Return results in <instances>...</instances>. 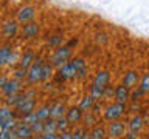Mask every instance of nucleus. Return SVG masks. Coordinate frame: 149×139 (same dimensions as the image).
Returning a JSON list of instances; mask_svg holds the SVG:
<instances>
[{
	"mask_svg": "<svg viewBox=\"0 0 149 139\" xmlns=\"http://www.w3.org/2000/svg\"><path fill=\"white\" fill-rule=\"evenodd\" d=\"M129 111L127 104H121V102H113V104L107 105L104 110V119L112 122V120H120L123 116Z\"/></svg>",
	"mask_w": 149,
	"mask_h": 139,
	"instance_id": "1",
	"label": "nucleus"
},
{
	"mask_svg": "<svg viewBox=\"0 0 149 139\" xmlns=\"http://www.w3.org/2000/svg\"><path fill=\"white\" fill-rule=\"evenodd\" d=\"M70 59H72V48L68 45H64V46L56 48V51L53 53V57H51V63L56 68H61L62 65L70 62Z\"/></svg>",
	"mask_w": 149,
	"mask_h": 139,
	"instance_id": "2",
	"label": "nucleus"
},
{
	"mask_svg": "<svg viewBox=\"0 0 149 139\" xmlns=\"http://www.w3.org/2000/svg\"><path fill=\"white\" fill-rule=\"evenodd\" d=\"M78 77V70L74 68V65L72 63V60L62 65L61 68H58L56 73V81L58 82H67V81H73Z\"/></svg>",
	"mask_w": 149,
	"mask_h": 139,
	"instance_id": "3",
	"label": "nucleus"
},
{
	"mask_svg": "<svg viewBox=\"0 0 149 139\" xmlns=\"http://www.w3.org/2000/svg\"><path fill=\"white\" fill-rule=\"evenodd\" d=\"M44 65H45V62L42 57H37L34 60V63H33L30 67V70H28V79L26 81L34 85V83L42 82V70H44Z\"/></svg>",
	"mask_w": 149,
	"mask_h": 139,
	"instance_id": "4",
	"label": "nucleus"
},
{
	"mask_svg": "<svg viewBox=\"0 0 149 139\" xmlns=\"http://www.w3.org/2000/svg\"><path fill=\"white\" fill-rule=\"evenodd\" d=\"M127 130H129L127 124L121 122V120H112L107 127V133H109V138L112 139H120L124 136Z\"/></svg>",
	"mask_w": 149,
	"mask_h": 139,
	"instance_id": "5",
	"label": "nucleus"
},
{
	"mask_svg": "<svg viewBox=\"0 0 149 139\" xmlns=\"http://www.w3.org/2000/svg\"><path fill=\"white\" fill-rule=\"evenodd\" d=\"M22 91V81L19 79H8V82L2 87V94L5 97L11 96V94H16V93H20Z\"/></svg>",
	"mask_w": 149,
	"mask_h": 139,
	"instance_id": "6",
	"label": "nucleus"
},
{
	"mask_svg": "<svg viewBox=\"0 0 149 139\" xmlns=\"http://www.w3.org/2000/svg\"><path fill=\"white\" fill-rule=\"evenodd\" d=\"M34 17H36V8L34 6H23L17 12V22L22 23V25L33 22Z\"/></svg>",
	"mask_w": 149,
	"mask_h": 139,
	"instance_id": "7",
	"label": "nucleus"
},
{
	"mask_svg": "<svg viewBox=\"0 0 149 139\" xmlns=\"http://www.w3.org/2000/svg\"><path fill=\"white\" fill-rule=\"evenodd\" d=\"M5 39H14L19 34V22L17 20H6L2 28Z\"/></svg>",
	"mask_w": 149,
	"mask_h": 139,
	"instance_id": "8",
	"label": "nucleus"
},
{
	"mask_svg": "<svg viewBox=\"0 0 149 139\" xmlns=\"http://www.w3.org/2000/svg\"><path fill=\"white\" fill-rule=\"evenodd\" d=\"M33 111H36V99L34 97H28L26 96V99L19 105L17 113H19V116H20V119H22L23 116L30 114V113H33Z\"/></svg>",
	"mask_w": 149,
	"mask_h": 139,
	"instance_id": "9",
	"label": "nucleus"
},
{
	"mask_svg": "<svg viewBox=\"0 0 149 139\" xmlns=\"http://www.w3.org/2000/svg\"><path fill=\"white\" fill-rule=\"evenodd\" d=\"M130 88H127L126 85H123V83H120V85L115 87V100L116 102H121V104H127V102H130Z\"/></svg>",
	"mask_w": 149,
	"mask_h": 139,
	"instance_id": "10",
	"label": "nucleus"
},
{
	"mask_svg": "<svg viewBox=\"0 0 149 139\" xmlns=\"http://www.w3.org/2000/svg\"><path fill=\"white\" fill-rule=\"evenodd\" d=\"M16 134L19 139H34L36 134L33 131L31 125L30 124H25L23 120H20V124H19V127L16 128Z\"/></svg>",
	"mask_w": 149,
	"mask_h": 139,
	"instance_id": "11",
	"label": "nucleus"
},
{
	"mask_svg": "<svg viewBox=\"0 0 149 139\" xmlns=\"http://www.w3.org/2000/svg\"><path fill=\"white\" fill-rule=\"evenodd\" d=\"M140 81H141V79H140L138 71L130 70V71H127V73L123 76V81H121V83L132 90V88H135V85H137V83H140Z\"/></svg>",
	"mask_w": 149,
	"mask_h": 139,
	"instance_id": "12",
	"label": "nucleus"
},
{
	"mask_svg": "<svg viewBox=\"0 0 149 139\" xmlns=\"http://www.w3.org/2000/svg\"><path fill=\"white\" fill-rule=\"evenodd\" d=\"M65 118H67L70 122H72V125L81 122L82 118H84V110L81 108V107H70V108L67 110V114H65Z\"/></svg>",
	"mask_w": 149,
	"mask_h": 139,
	"instance_id": "13",
	"label": "nucleus"
},
{
	"mask_svg": "<svg viewBox=\"0 0 149 139\" xmlns=\"http://www.w3.org/2000/svg\"><path fill=\"white\" fill-rule=\"evenodd\" d=\"M144 125H146V122H144V118L141 114H134L132 118L129 119L127 122V127L130 131H135V133H140L141 130L144 128Z\"/></svg>",
	"mask_w": 149,
	"mask_h": 139,
	"instance_id": "14",
	"label": "nucleus"
},
{
	"mask_svg": "<svg viewBox=\"0 0 149 139\" xmlns=\"http://www.w3.org/2000/svg\"><path fill=\"white\" fill-rule=\"evenodd\" d=\"M39 34V25L36 22H30V23H25L22 26V36L23 39H34Z\"/></svg>",
	"mask_w": 149,
	"mask_h": 139,
	"instance_id": "15",
	"label": "nucleus"
},
{
	"mask_svg": "<svg viewBox=\"0 0 149 139\" xmlns=\"http://www.w3.org/2000/svg\"><path fill=\"white\" fill-rule=\"evenodd\" d=\"M26 99V93H16V94H11V96H8V97H5V100H3V104H6L9 107H13V108H19V105L22 104L23 100Z\"/></svg>",
	"mask_w": 149,
	"mask_h": 139,
	"instance_id": "16",
	"label": "nucleus"
},
{
	"mask_svg": "<svg viewBox=\"0 0 149 139\" xmlns=\"http://www.w3.org/2000/svg\"><path fill=\"white\" fill-rule=\"evenodd\" d=\"M13 118L20 119L17 110L13 108V107H9V105H6V104H3L2 108H0V120H6V119H13Z\"/></svg>",
	"mask_w": 149,
	"mask_h": 139,
	"instance_id": "17",
	"label": "nucleus"
},
{
	"mask_svg": "<svg viewBox=\"0 0 149 139\" xmlns=\"http://www.w3.org/2000/svg\"><path fill=\"white\" fill-rule=\"evenodd\" d=\"M67 107H65L62 102H54L51 104V118L53 119H59V118H64L67 114Z\"/></svg>",
	"mask_w": 149,
	"mask_h": 139,
	"instance_id": "18",
	"label": "nucleus"
},
{
	"mask_svg": "<svg viewBox=\"0 0 149 139\" xmlns=\"http://www.w3.org/2000/svg\"><path fill=\"white\" fill-rule=\"evenodd\" d=\"M34 60H36V56H34V53H33V51H26L25 54H22L20 60H19V67L30 70V67H31L33 63H34Z\"/></svg>",
	"mask_w": 149,
	"mask_h": 139,
	"instance_id": "19",
	"label": "nucleus"
},
{
	"mask_svg": "<svg viewBox=\"0 0 149 139\" xmlns=\"http://www.w3.org/2000/svg\"><path fill=\"white\" fill-rule=\"evenodd\" d=\"M72 63L74 65V68L78 70V79H84L87 74V65L84 62V59L81 57H74L72 59Z\"/></svg>",
	"mask_w": 149,
	"mask_h": 139,
	"instance_id": "20",
	"label": "nucleus"
},
{
	"mask_svg": "<svg viewBox=\"0 0 149 139\" xmlns=\"http://www.w3.org/2000/svg\"><path fill=\"white\" fill-rule=\"evenodd\" d=\"M11 54H13V46L8 45V43L2 45V50H0V65H2V67L8 65V60L11 57Z\"/></svg>",
	"mask_w": 149,
	"mask_h": 139,
	"instance_id": "21",
	"label": "nucleus"
},
{
	"mask_svg": "<svg viewBox=\"0 0 149 139\" xmlns=\"http://www.w3.org/2000/svg\"><path fill=\"white\" fill-rule=\"evenodd\" d=\"M110 82V73L109 71H100L96 73L95 79H93V83H96V85L100 87H107Z\"/></svg>",
	"mask_w": 149,
	"mask_h": 139,
	"instance_id": "22",
	"label": "nucleus"
},
{
	"mask_svg": "<svg viewBox=\"0 0 149 139\" xmlns=\"http://www.w3.org/2000/svg\"><path fill=\"white\" fill-rule=\"evenodd\" d=\"M90 136L93 139H107V138H109V133H107L106 127H102V125H96V127H93V130L90 131Z\"/></svg>",
	"mask_w": 149,
	"mask_h": 139,
	"instance_id": "23",
	"label": "nucleus"
},
{
	"mask_svg": "<svg viewBox=\"0 0 149 139\" xmlns=\"http://www.w3.org/2000/svg\"><path fill=\"white\" fill-rule=\"evenodd\" d=\"M90 94L93 96V99H95V100L104 99V96H106V87H100V85H96V83H92Z\"/></svg>",
	"mask_w": 149,
	"mask_h": 139,
	"instance_id": "24",
	"label": "nucleus"
},
{
	"mask_svg": "<svg viewBox=\"0 0 149 139\" xmlns=\"http://www.w3.org/2000/svg\"><path fill=\"white\" fill-rule=\"evenodd\" d=\"M37 118H39V120H47L51 118V105L50 104H44L40 105L39 108H37Z\"/></svg>",
	"mask_w": 149,
	"mask_h": 139,
	"instance_id": "25",
	"label": "nucleus"
},
{
	"mask_svg": "<svg viewBox=\"0 0 149 139\" xmlns=\"http://www.w3.org/2000/svg\"><path fill=\"white\" fill-rule=\"evenodd\" d=\"M22 119L13 118V119H6V120H0V130H16L19 127Z\"/></svg>",
	"mask_w": 149,
	"mask_h": 139,
	"instance_id": "26",
	"label": "nucleus"
},
{
	"mask_svg": "<svg viewBox=\"0 0 149 139\" xmlns=\"http://www.w3.org/2000/svg\"><path fill=\"white\" fill-rule=\"evenodd\" d=\"M95 99H93V96L92 94H86V96H84L82 97V99H81V102H79V107H81V108L84 110V111H90L92 110V107L93 105H95Z\"/></svg>",
	"mask_w": 149,
	"mask_h": 139,
	"instance_id": "27",
	"label": "nucleus"
},
{
	"mask_svg": "<svg viewBox=\"0 0 149 139\" xmlns=\"http://www.w3.org/2000/svg\"><path fill=\"white\" fill-rule=\"evenodd\" d=\"M144 90L141 87H137V88H132V91H130V102H138V100H141L143 97H144Z\"/></svg>",
	"mask_w": 149,
	"mask_h": 139,
	"instance_id": "28",
	"label": "nucleus"
},
{
	"mask_svg": "<svg viewBox=\"0 0 149 139\" xmlns=\"http://www.w3.org/2000/svg\"><path fill=\"white\" fill-rule=\"evenodd\" d=\"M13 77L14 79H19V81H25L28 79V70L26 68H22L17 65V68L13 70Z\"/></svg>",
	"mask_w": 149,
	"mask_h": 139,
	"instance_id": "29",
	"label": "nucleus"
},
{
	"mask_svg": "<svg viewBox=\"0 0 149 139\" xmlns=\"http://www.w3.org/2000/svg\"><path fill=\"white\" fill-rule=\"evenodd\" d=\"M44 125H45V133H53V131H58V119H47L44 120Z\"/></svg>",
	"mask_w": 149,
	"mask_h": 139,
	"instance_id": "30",
	"label": "nucleus"
},
{
	"mask_svg": "<svg viewBox=\"0 0 149 139\" xmlns=\"http://www.w3.org/2000/svg\"><path fill=\"white\" fill-rule=\"evenodd\" d=\"M70 125H72V122L65 118H59L58 119V133H64V131H68L70 130Z\"/></svg>",
	"mask_w": 149,
	"mask_h": 139,
	"instance_id": "31",
	"label": "nucleus"
},
{
	"mask_svg": "<svg viewBox=\"0 0 149 139\" xmlns=\"http://www.w3.org/2000/svg\"><path fill=\"white\" fill-rule=\"evenodd\" d=\"M53 63H45L44 65V70H42V82L48 81V79L53 76Z\"/></svg>",
	"mask_w": 149,
	"mask_h": 139,
	"instance_id": "32",
	"label": "nucleus"
},
{
	"mask_svg": "<svg viewBox=\"0 0 149 139\" xmlns=\"http://www.w3.org/2000/svg\"><path fill=\"white\" fill-rule=\"evenodd\" d=\"M62 42H64V37L61 34H56V36H51L47 43H48V46H51V48H59Z\"/></svg>",
	"mask_w": 149,
	"mask_h": 139,
	"instance_id": "33",
	"label": "nucleus"
},
{
	"mask_svg": "<svg viewBox=\"0 0 149 139\" xmlns=\"http://www.w3.org/2000/svg\"><path fill=\"white\" fill-rule=\"evenodd\" d=\"M33 131H34L36 136H40V134L45 133V125H44V120H37V122H34L31 125Z\"/></svg>",
	"mask_w": 149,
	"mask_h": 139,
	"instance_id": "34",
	"label": "nucleus"
},
{
	"mask_svg": "<svg viewBox=\"0 0 149 139\" xmlns=\"http://www.w3.org/2000/svg\"><path fill=\"white\" fill-rule=\"evenodd\" d=\"M0 139H17L16 130H0Z\"/></svg>",
	"mask_w": 149,
	"mask_h": 139,
	"instance_id": "35",
	"label": "nucleus"
},
{
	"mask_svg": "<svg viewBox=\"0 0 149 139\" xmlns=\"http://www.w3.org/2000/svg\"><path fill=\"white\" fill-rule=\"evenodd\" d=\"M22 120H23L25 124H30V125H33L34 122H37V120H39V118H37V113H36V111H33V113L26 114V116H23Z\"/></svg>",
	"mask_w": 149,
	"mask_h": 139,
	"instance_id": "36",
	"label": "nucleus"
},
{
	"mask_svg": "<svg viewBox=\"0 0 149 139\" xmlns=\"http://www.w3.org/2000/svg\"><path fill=\"white\" fill-rule=\"evenodd\" d=\"M140 87L144 90V93H146V94H149V71H148L146 74H143L141 81H140Z\"/></svg>",
	"mask_w": 149,
	"mask_h": 139,
	"instance_id": "37",
	"label": "nucleus"
},
{
	"mask_svg": "<svg viewBox=\"0 0 149 139\" xmlns=\"http://www.w3.org/2000/svg\"><path fill=\"white\" fill-rule=\"evenodd\" d=\"M72 131H73V139H82L87 134V131H86L84 127H76L74 130H72Z\"/></svg>",
	"mask_w": 149,
	"mask_h": 139,
	"instance_id": "38",
	"label": "nucleus"
},
{
	"mask_svg": "<svg viewBox=\"0 0 149 139\" xmlns=\"http://www.w3.org/2000/svg\"><path fill=\"white\" fill-rule=\"evenodd\" d=\"M104 110H106V108H102L101 102H100V100H96V102H95V105L92 107V110H90V111H92V113H95V114L98 116V114L104 113Z\"/></svg>",
	"mask_w": 149,
	"mask_h": 139,
	"instance_id": "39",
	"label": "nucleus"
},
{
	"mask_svg": "<svg viewBox=\"0 0 149 139\" xmlns=\"http://www.w3.org/2000/svg\"><path fill=\"white\" fill-rule=\"evenodd\" d=\"M59 136H61V133L53 131V133H44V134H40V139H59Z\"/></svg>",
	"mask_w": 149,
	"mask_h": 139,
	"instance_id": "40",
	"label": "nucleus"
},
{
	"mask_svg": "<svg viewBox=\"0 0 149 139\" xmlns=\"http://www.w3.org/2000/svg\"><path fill=\"white\" fill-rule=\"evenodd\" d=\"M95 116H96L95 113L92 114V113H88V111H87V116H86V124H87V125H95V124H96V118H95Z\"/></svg>",
	"mask_w": 149,
	"mask_h": 139,
	"instance_id": "41",
	"label": "nucleus"
},
{
	"mask_svg": "<svg viewBox=\"0 0 149 139\" xmlns=\"http://www.w3.org/2000/svg\"><path fill=\"white\" fill-rule=\"evenodd\" d=\"M59 139H73V131H72V130H68V131H64V133H61Z\"/></svg>",
	"mask_w": 149,
	"mask_h": 139,
	"instance_id": "42",
	"label": "nucleus"
},
{
	"mask_svg": "<svg viewBox=\"0 0 149 139\" xmlns=\"http://www.w3.org/2000/svg\"><path fill=\"white\" fill-rule=\"evenodd\" d=\"M124 138H126V139H137V138H138V133L127 130V131H126V134H124Z\"/></svg>",
	"mask_w": 149,
	"mask_h": 139,
	"instance_id": "43",
	"label": "nucleus"
},
{
	"mask_svg": "<svg viewBox=\"0 0 149 139\" xmlns=\"http://www.w3.org/2000/svg\"><path fill=\"white\" fill-rule=\"evenodd\" d=\"M96 42L106 43V42H107V36H106V34H96Z\"/></svg>",
	"mask_w": 149,
	"mask_h": 139,
	"instance_id": "44",
	"label": "nucleus"
},
{
	"mask_svg": "<svg viewBox=\"0 0 149 139\" xmlns=\"http://www.w3.org/2000/svg\"><path fill=\"white\" fill-rule=\"evenodd\" d=\"M67 45L70 46V48H72V46H76V45H78V39H72V40H70Z\"/></svg>",
	"mask_w": 149,
	"mask_h": 139,
	"instance_id": "45",
	"label": "nucleus"
},
{
	"mask_svg": "<svg viewBox=\"0 0 149 139\" xmlns=\"http://www.w3.org/2000/svg\"><path fill=\"white\" fill-rule=\"evenodd\" d=\"M6 82H8V77L6 76H2V79H0V88H2Z\"/></svg>",
	"mask_w": 149,
	"mask_h": 139,
	"instance_id": "46",
	"label": "nucleus"
},
{
	"mask_svg": "<svg viewBox=\"0 0 149 139\" xmlns=\"http://www.w3.org/2000/svg\"><path fill=\"white\" fill-rule=\"evenodd\" d=\"M82 139H93V138H92V136H90V133H88V134H86V136H84V138H82Z\"/></svg>",
	"mask_w": 149,
	"mask_h": 139,
	"instance_id": "47",
	"label": "nucleus"
},
{
	"mask_svg": "<svg viewBox=\"0 0 149 139\" xmlns=\"http://www.w3.org/2000/svg\"><path fill=\"white\" fill-rule=\"evenodd\" d=\"M120 139H126V138H124V136H123V138H120Z\"/></svg>",
	"mask_w": 149,
	"mask_h": 139,
	"instance_id": "48",
	"label": "nucleus"
},
{
	"mask_svg": "<svg viewBox=\"0 0 149 139\" xmlns=\"http://www.w3.org/2000/svg\"><path fill=\"white\" fill-rule=\"evenodd\" d=\"M17 139H19V138H17Z\"/></svg>",
	"mask_w": 149,
	"mask_h": 139,
	"instance_id": "49",
	"label": "nucleus"
}]
</instances>
